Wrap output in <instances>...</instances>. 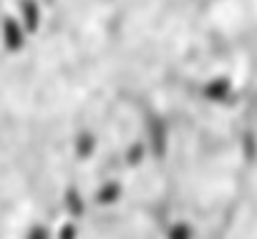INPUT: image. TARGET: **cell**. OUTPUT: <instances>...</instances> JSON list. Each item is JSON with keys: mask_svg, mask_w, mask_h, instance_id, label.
<instances>
[{"mask_svg": "<svg viewBox=\"0 0 257 239\" xmlns=\"http://www.w3.org/2000/svg\"><path fill=\"white\" fill-rule=\"evenodd\" d=\"M18 11H21V26L26 33H36L41 26V6L38 0H18Z\"/></svg>", "mask_w": 257, "mask_h": 239, "instance_id": "cell-2", "label": "cell"}, {"mask_svg": "<svg viewBox=\"0 0 257 239\" xmlns=\"http://www.w3.org/2000/svg\"><path fill=\"white\" fill-rule=\"evenodd\" d=\"M26 28L21 26L18 18H3V23H0V38H3V46L8 53H18L23 51L26 46Z\"/></svg>", "mask_w": 257, "mask_h": 239, "instance_id": "cell-1", "label": "cell"}]
</instances>
